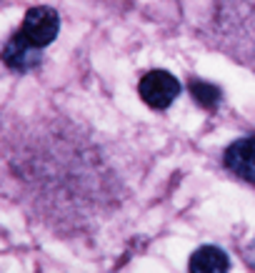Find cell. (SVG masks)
Returning <instances> with one entry per match:
<instances>
[{
	"instance_id": "8992f818",
	"label": "cell",
	"mask_w": 255,
	"mask_h": 273,
	"mask_svg": "<svg viewBox=\"0 0 255 273\" xmlns=\"http://www.w3.org/2000/svg\"><path fill=\"white\" fill-rule=\"evenodd\" d=\"M190 93L198 103H203L205 108H215L220 103V90L210 83H203V80H193L190 83Z\"/></svg>"
},
{
	"instance_id": "277c9868",
	"label": "cell",
	"mask_w": 255,
	"mask_h": 273,
	"mask_svg": "<svg viewBox=\"0 0 255 273\" xmlns=\"http://www.w3.org/2000/svg\"><path fill=\"white\" fill-rule=\"evenodd\" d=\"M3 60L8 63V68H13V70H18V73H25V70H30V68H35L38 63H40V48H35V46H30L23 36H20V30L5 43V48H3Z\"/></svg>"
},
{
	"instance_id": "6da1fadb",
	"label": "cell",
	"mask_w": 255,
	"mask_h": 273,
	"mask_svg": "<svg viewBox=\"0 0 255 273\" xmlns=\"http://www.w3.org/2000/svg\"><path fill=\"white\" fill-rule=\"evenodd\" d=\"M58 30H60V16L50 6L30 8L23 18V26H20V36L40 50L58 38Z\"/></svg>"
},
{
	"instance_id": "7a4b0ae2",
	"label": "cell",
	"mask_w": 255,
	"mask_h": 273,
	"mask_svg": "<svg viewBox=\"0 0 255 273\" xmlns=\"http://www.w3.org/2000/svg\"><path fill=\"white\" fill-rule=\"evenodd\" d=\"M140 98L155 108V110H165L178 96H180V80L175 76H170L168 70H150L140 78Z\"/></svg>"
},
{
	"instance_id": "5b68a950",
	"label": "cell",
	"mask_w": 255,
	"mask_h": 273,
	"mask_svg": "<svg viewBox=\"0 0 255 273\" xmlns=\"http://www.w3.org/2000/svg\"><path fill=\"white\" fill-rule=\"evenodd\" d=\"M188 268L193 273H220V270L230 268V260H228L225 250H220L218 246H203L190 256Z\"/></svg>"
},
{
	"instance_id": "3957f363",
	"label": "cell",
	"mask_w": 255,
	"mask_h": 273,
	"mask_svg": "<svg viewBox=\"0 0 255 273\" xmlns=\"http://www.w3.org/2000/svg\"><path fill=\"white\" fill-rule=\"evenodd\" d=\"M225 166L238 178L255 186V136L230 143V148L225 150Z\"/></svg>"
}]
</instances>
